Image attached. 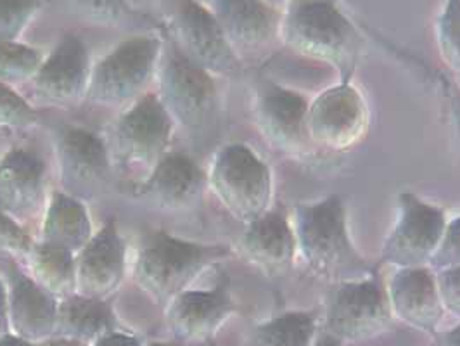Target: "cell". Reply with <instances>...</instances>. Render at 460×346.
Here are the masks:
<instances>
[{"mask_svg": "<svg viewBox=\"0 0 460 346\" xmlns=\"http://www.w3.org/2000/svg\"><path fill=\"white\" fill-rule=\"evenodd\" d=\"M168 30L170 40L211 76L237 78L243 73V61L203 2L179 0Z\"/></svg>", "mask_w": 460, "mask_h": 346, "instance_id": "9c48e42d", "label": "cell"}, {"mask_svg": "<svg viewBox=\"0 0 460 346\" xmlns=\"http://www.w3.org/2000/svg\"><path fill=\"white\" fill-rule=\"evenodd\" d=\"M93 237V224L85 205L69 194L56 192L47 207L40 241L78 254Z\"/></svg>", "mask_w": 460, "mask_h": 346, "instance_id": "cb8c5ba5", "label": "cell"}, {"mask_svg": "<svg viewBox=\"0 0 460 346\" xmlns=\"http://www.w3.org/2000/svg\"><path fill=\"white\" fill-rule=\"evenodd\" d=\"M11 333L30 343H42L56 333L58 300L46 293L9 258L5 262Z\"/></svg>", "mask_w": 460, "mask_h": 346, "instance_id": "d6986e66", "label": "cell"}, {"mask_svg": "<svg viewBox=\"0 0 460 346\" xmlns=\"http://www.w3.org/2000/svg\"><path fill=\"white\" fill-rule=\"evenodd\" d=\"M438 346H460V324L447 333H435Z\"/></svg>", "mask_w": 460, "mask_h": 346, "instance_id": "8d00e7d4", "label": "cell"}, {"mask_svg": "<svg viewBox=\"0 0 460 346\" xmlns=\"http://www.w3.org/2000/svg\"><path fill=\"white\" fill-rule=\"evenodd\" d=\"M40 7V0H0V42H20Z\"/></svg>", "mask_w": 460, "mask_h": 346, "instance_id": "f1b7e54d", "label": "cell"}, {"mask_svg": "<svg viewBox=\"0 0 460 346\" xmlns=\"http://www.w3.org/2000/svg\"><path fill=\"white\" fill-rule=\"evenodd\" d=\"M158 68V97L163 108L187 130H201L215 118L218 93L213 76L192 63L184 52L170 40Z\"/></svg>", "mask_w": 460, "mask_h": 346, "instance_id": "8992f818", "label": "cell"}, {"mask_svg": "<svg viewBox=\"0 0 460 346\" xmlns=\"http://www.w3.org/2000/svg\"><path fill=\"white\" fill-rule=\"evenodd\" d=\"M71 9L95 24H121L138 16L128 0H68Z\"/></svg>", "mask_w": 460, "mask_h": 346, "instance_id": "f546056e", "label": "cell"}, {"mask_svg": "<svg viewBox=\"0 0 460 346\" xmlns=\"http://www.w3.org/2000/svg\"><path fill=\"white\" fill-rule=\"evenodd\" d=\"M456 267H460V217L454 218L452 222H447L437 253L433 254L429 262V269L433 272Z\"/></svg>", "mask_w": 460, "mask_h": 346, "instance_id": "1f68e13d", "label": "cell"}, {"mask_svg": "<svg viewBox=\"0 0 460 346\" xmlns=\"http://www.w3.org/2000/svg\"><path fill=\"white\" fill-rule=\"evenodd\" d=\"M0 346H37L35 343H30V342H26L23 338H20V336H14L13 333L11 334H7V336H2L0 338Z\"/></svg>", "mask_w": 460, "mask_h": 346, "instance_id": "f35d334b", "label": "cell"}, {"mask_svg": "<svg viewBox=\"0 0 460 346\" xmlns=\"http://www.w3.org/2000/svg\"><path fill=\"white\" fill-rule=\"evenodd\" d=\"M241 254L270 277L286 276L298 252L293 226L280 209H269L246 226L239 241Z\"/></svg>", "mask_w": 460, "mask_h": 346, "instance_id": "ffe728a7", "label": "cell"}, {"mask_svg": "<svg viewBox=\"0 0 460 346\" xmlns=\"http://www.w3.org/2000/svg\"><path fill=\"white\" fill-rule=\"evenodd\" d=\"M392 312L414 329L435 334L445 306L438 291L437 274L429 267L398 269L388 286Z\"/></svg>", "mask_w": 460, "mask_h": 346, "instance_id": "44dd1931", "label": "cell"}, {"mask_svg": "<svg viewBox=\"0 0 460 346\" xmlns=\"http://www.w3.org/2000/svg\"><path fill=\"white\" fill-rule=\"evenodd\" d=\"M280 42L289 52L334 69L349 82L364 40L336 0H289L282 13Z\"/></svg>", "mask_w": 460, "mask_h": 346, "instance_id": "6da1fadb", "label": "cell"}, {"mask_svg": "<svg viewBox=\"0 0 460 346\" xmlns=\"http://www.w3.org/2000/svg\"><path fill=\"white\" fill-rule=\"evenodd\" d=\"M119 325L110 300H93L71 295L58 301L54 336L93 346L99 340L118 333Z\"/></svg>", "mask_w": 460, "mask_h": 346, "instance_id": "603a6c76", "label": "cell"}, {"mask_svg": "<svg viewBox=\"0 0 460 346\" xmlns=\"http://www.w3.org/2000/svg\"><path fill=\"white\" fill-rule=\"evenodd\" d=\"M207 7L243 65L265 59L282 46V13L267 0H209Z\"/></svg>", "mask_w": 460, "mask_h": 346, "instance_id": "8fae6325", "label": "cell"}, {"mask_svg": "<svg viewBox=\"0 0 460 346\" xmlns=\"http://www.w3.org/2000/svg\"><path fill=\"white\" fill-rule=\"evenodd\" d=\"M24 260L28 276L52 298L61 301L76 295V254L39 241Z\"/></svg>", "mask_w": 460, "mask_h": 346, "instance_id": "d4e9b609", "label": "cell"}, {"mask_svg": "<svg viewBox=\"0 0 460 346\" xmlns=\"http://www.w3.org/2000/svg\"><path fill=\"white\" fill-rule=\"evenodd\" d=\"M208 187L230 217L244 226L270 209L274 194L270 168L244 144H229L218 151Z\"/></svg>", "mask_w": 460, "mask_h": 346, "instance_id": "277c9868", "label": "cell"}, {"mask_svg": "<svg viewBox=\"0 0 460 346\" xmlns=\"http://www.w3.org/2000/svg\"><path fill=\"white\" fill-rule=\"evenodd\" d=\"M319 333V312H288L260 324L252 346H312Z\"/></svg>", "mask_w": 460, "mask_h": 346, "instance_id": "484cf974", "label": "cell"}, {"mask_svg": "<svg viewBox=\"0 0 460 346\" xmlns=\"http://www.w3.org/2000/svg\"><path fill=\"white\" fill-rule=\"evenodd\" d=\"M441 61L460 76V0H447L437 23Z\"/></svg>", "mask_w": 460, "mask_h": 346, "instance_id": "83f0119b", "label": "cell"}, {"mask_svg": "<svg viewBox=\"0 0 460 346\" xmlns=\"http://www.w3.org/2000/svg\"><path fill=\"white\" fill-rule=\"evenodd\" d=\"M44 198V163L30 151H9L0 162V211L26 231L37 220Z\"/></svg>", "mask_w": 460, "mask_h": 346, "instance_id": "2e32d148", "label": "cell"}, {"mask_svg": "<svg viewBox=\"0 0 460 346\" xmlns=\"http://www.w3.org/2000/svg\"><path fill=\"white\" fill-rule=\"evenodd\" d=\"M125 243L115 220H108L76 254V295L110 300L125 279Z\"/></svg>", "mask_w": 460, "mask_h": 346, "instance_id": "ac0fdd59", "label": "cell"}, {"mask_svg": "<svg viewBox=\"0 0 460 346\" xmlns=\"http://www.w3.org/2000/svg\"><path fill=\"white\" fill-rule=\"evenodd\" d=\"M7 334H11L9 298H7V286L0 280V338Z\"/></svg>", "mask_w": 460, "mask_h": 346, "instance_id": "d590c367", "label": "cell"}, {"mask_svg": "<svg viewBox=\"0 0 460 346\" xmlns=\"http://www.w3.org/2000/svg\"><path fill=\"white\" fill-rule=\"evenodd\" d=\"M435 274H437L438 291L445 310L460 317V267L441 271Z\"/></svg>", "mask_w": 460, "mask_h": 346, "instance_id": "836d02e7", "label": "cell"}, {"mask_svg": "<svg viewBox=\"0 0 460 346\" xmlns=\"http://www.w3.org/2000/svg\"><path fill=\"white\" fill-rule=\"evenodd\" d=\"M230 253L229 246L198 244L156 232L138 254L136 280L147 297L168 305L187 291L208 267Z\"/></svg>", "mask_w": 460, "mask_h": 346, "instance_id": "3957f363", "label": "cell"}, {"mask_svg": "<svg viewBox=\"0 0 460 346\" xmlns=\"http://www.w3.org/2000/svg\"><path fill=\"white\" fill-rule=\"evenodd\" d=\"M393 325V312L388 291L379 277L336 284L325 310L323 331L343 343H362Z\"/></svg>", "mask_w": 460, "mask_h": 346, "instance_id": "52a82bcc", "label": "cell"}, {"mask_svg": "<svg viewBox=\"0 0 460 346\" xmlns=\"http://www.w3.org/2000/svg\"><path fill=\"white\" fill-rule=\"evenodd\" d=\"M56 158L66 194L80 201L97 196L110 179L108 149L85 129L63 127L56 138Z\"/></svg>", "mask_w": 460, "mask_h": 346, "instance_id": "9a60e30c", "label": "cell"}, {"mask_svg": "<svg viewBox=\"0 0 460 346\" xmlns=\"http://www.w3.org/2000/svg\"><path fill=\"white\" fill-rule=\"evenodd\" d=\"M208 175L201 166L182 153H166L144 181L142 192L160 207L172 211H189L201 205Z\"/></svg>", "mask_w": 460, "mask_h": 346, "instance_id": "7402d4cb", "label": "cell"}, {"mask_svg": "<svg viewBox=\"0 0 460 346\" xmlns=\"http://www.w3.org/2000/svg\"><path fill=\"white\" fill-rule=\"evenodd\" d=\"M37 118L35 110L20 93H14L11 85L0 82V130H28L37 123Z\"/></svg>", "mask_w": 460, "mask_h": 346, "instance_id": "4dcf8cb0", "label": "cell"}, {"mask_svg": "<svg viewBox=\"0 0 460 346\" xmlns=\"http://www.w3.org/2000/svg\"><path fill=\"white\" fill-rule=\"evenodd\" d=\"M33 246V239L23 227L0 211V254L9 258H26Z\"/></svg>", "mask_w": 460, "mask_h": 346, "instance_id": "d6a6232c", "label": "cell"}, {"mask_svg": "<svg viewBox=\"0 0 460 346\" xmlns=\"http://www.w3.org/2000/svg\"><path fill=\"white\" fill-rule=\"evenodd\" d=\"M37 346H87L84 343H78V342H73V340H66V338H59V336H52L46 342L39 343Z\"/></svg>", "mask_w": 460, "mask_h": 346, "instance_id": "ab89813d", "label": "cell"}, {"mask_svg": "<svg viewBox=\"0 0 460 346\" xmlns=\"http://www.w3.org/2000/svg\"><path fill=\"white\" fill-rule=\"evenodd\" d=\"M93 346H144L142 345V342L136 338V336H132V334H127V333H121V331H118V333H113V334H110V336H106V338H102V340H99L97 343H93Z\"/></svg>", "mask_w": 460, "mask_h": 346, "instance_id": "e575fe53", "label": "cell"}, {"mask_svg": "<svg viewBox=\"0 0 460 346\" xmlns=\"http://www.w3.org/2000/svg\"><path fill=\"white\" fill-rule=\"evenodd\" d=\"M235 312L226 282L211 291L187 289L166 305V324L181 343L196 345L215 338Z\"/></svg>", "mask_w": 460, "mask_h": 346, "instance_id": "e0dca14e", "label": "cell"}, {"mask_svg": "<svg viewBox=\"0 0 460 346\" xmlns=\"http://www.w3.org/2000/svg\"><path fill=\"white\" fill-rule=\"evenodd\" d=\"M447 227L441 208L424 203L412 192L398 198V220L385 241L381 262L398 269L429 267Z\"/></svg>", "mask_w": 460, "mask_h": 346, "instance_id": "30bf717a", "label": "cell"}, {"mask_svg": "<svg viewBox=\"0 0 460 346\" xmlns=\"http://www.w3.org/2000/svg\"><path fill=\"white\" fill-rule=\"evenodd\" d=\"M308 106L306 97L298 91L267 80L256 93V127L276 151L289 158H301L314 146L306 130Z\"/></svg>", "mask_w": 460, "mask_h": 346, "instance_id": "4fadbf2b", "label": "cell"}, {"mask_svg": "<svg viewBox=\"0 0 460 346\" xmlns=\"http://www.w3.org/2000/svg\"><path fill=\"white\" fill-rule=\"evenodd\" d=\"M91 73V56L84 40L75 33H65L31 84L40 101L59 108H73L87 99Z\"/></svg>", "mask_w": 460, "mask_h": 346, "instance_id": "5bb4252c", "label": "cell"}, {"mask_svg": "<svg viewBox=\"0 0 460 346\" xmlns=\"http://www.w3.org/2000/svg\"><path fill=\"white\" fill-rule=\"evenodd\" d=\"M173 120L163 108L158 93H144L116 123L115 142L119 160L128 168L155 170L173 136Z\"/></svg>", "mask_w": 460, "mask_h": 346, "instance_id": "7c38bea8", "label": "cell"}, {"mask_svg": "<svg viewBox=\"0 0 460 346\" xmlns=\"http://www.w3.org/2000/svg\"><path fill=\"white\" fill-rule=\"evenodd\" d=\"M293 231L305 263L325 280L343 284L376 274L349 239L341 196L332 194L317 203L296 205Z\"/></svg>", "mask_w": 460, "mask_h": 346, "instance_id": "7a4b0ae2", "label": "cell"}, {"mask_svg": "<svg viewBox=\"0 0 460 346\" xmlns=\"http://www.w3.org/2000/svg\"><path fill=\"white\" fill-rule=\"evenodd\" d=\"M146 346H175V345H164V343H149V345Z\"/></svg>", "mask_w": 460, "mask_h": 346, "instance_id": "60d3db41", "label": "cell"}, {"mask_svg": "<svg viewBox=\"0 0 460 346\" xmlns=\"http://www.w3.org/2000/svg\"><path fill=\"white\" fill-rule=\"evenodd\" d=\"M368 129L367 102L349 82L323 89L308 106L306 130L317 147L345 153L367 138Z\"/></svg>", "mask_w": 460, "mask_h": 346, "instance_id": "ba28073f", "label": "cell"}, {"mask_svg": "<svg viewBox=\"0 0 460 346\" xmlns=\"http://www.w3.org/2000/svg\"><path fill=\"white\" fill-rule=\"evenodd\" d=\"M162 56L163 40L156 35H138L118 44L93 67L87 101L104 108L138 101L160 68Z\"/></svg>", "mask_w": 460, "mask_h": 346, "instance_id": "5b68a950", "label": "cell"}, {"mask_svg": "<svg viewBox=\"0 0 460 346\" xmlns=\"http://www.w3.org/2000/svg\"><path fill=\"white\" fill-rule=\"evenodd\" d=\"M312 346H345L343 342H340L338 338H334L332 334L325 333V331H319L317 336H315V342Z\"/></svg>", "mask_w": 460, "mask_h": 346, "instance_id": "74e56055", "label": "cell"}, {"mask_svg": "<svg viewBox=\"0 0 460 346\" xmlns=\"http://www.w3.org/2000/svg\"><path fill=\"white\" fill-rule=\"evenodd\" d=\"M44 59L42 54L22 42H0V82L18 85L31 82Z\"/></svg>", "mask_w": 460, "mask_h": 346, "instance_id": "4316f807", "label": "cell"}]
</instances>
